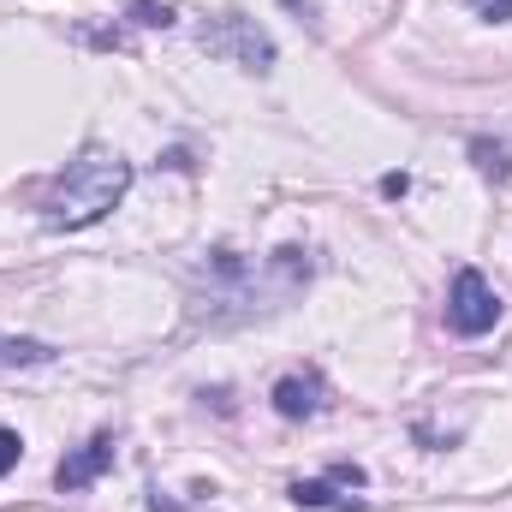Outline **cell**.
I'll list each match as a JSON object with an SVG mask.
<instances>
[{
	"label": "cell",
	"mask_w": 512,
	"mask_h": 512,
	"mask_svg": "<svg viewBox=\"0 0 512 512\" xmlns=\"http://www.w3.org/2000/svg\"><path fill=\"white\" fill-rule=\"evenodd\" d=\"M54 358V346H42V340H18V334H0V370H36V364H48Z\"/></svg>",
	"instance_id": "8992f818"
},
{
	"label": "cell",
	"mask_w": 512,
	"mask_h": 512,
	"mask_svg": "<svg viewBox=\"0 0 512 512\" xmlns=\"http://www.w3.org/2000/svg\"><path fill=\"white\" fill-rule=\"evenodd\" d=\"M108 465H114V435H90L78 453H66V459H60L54 483H60L66 495H78V489H90V483H96Z\"/></svg>",
	"instance_id": "277c9868"
},
{
	"label": "cell",
	"mask_w": 512,
	"mask_h": 512,
	"mask_svg": "<svg viewBox=\"0 0 512 512\" xmlns=\"http://www.w3.org/2000/svg\"><path fill=\"white\" fill-rule=\"evenodd\" d=\"M268 399H274L280 417H310V411H322V376H316V370H304V376H280Z\"/></svg>",
	"instance_id": "5b68a950"
},
{
	"label": "cell",
	"mask_w": 512,
	"mask_h": 512,
	"mask_svg": "<svg viewBox=\"0 0 512 512\" xmlns=\"http://www.w3.org/2000/svg\"><path fill=\"white\" fill-rule=\"evenodd\" d=\"M483 18H495V24H512V0H471Z\"/></svg>",
	"instance_id": "8fae6325"
},
{
	"label": "cell",
	"mask_w": 512,
	"mask_h": 512,
	"mask_svg": "<svg viewBox=\"0 0 512 512\" xmlns=\"http://www.w3.org/2000/svg\"><path fill=\"white\" fill-rule=\"evenodd\" d=\"M471 155H477V167H483L489 179H512V149H507V143L477 137V143H471Z\"/></svg>",
	"instance_id": "ba28073f"
},
{
	"label": "cell",
	"mask_w": 512,
	"mask_h": 512,
	"mask_svg": "<svg viewBox=\"0 0 512 512\" xmlns=\"http://www.w3.org/2000/svg\"><path fill=\"white\" fill-rule=\"evenodd\" d=\"M126 191H131V161L126 155H114V149H84V155H72V161L54 173V185H48V197H42V221H48L54 233L96 227Z\"/></svg>",
	"instance_id": "6da1fadb"
},
{
	"label": "cell",
	"mask_w": 512,
	"mask_h": 512,
	"mask_svg": "<svg viewBox=\"0 0 512 512\" xmlns=\"http://www.w3.org/2000/svg\"><path fill=\"white\" fill-rule=\"evenodd\" d=\"M495 322H501V292H495L477 268H459L453 286H447V328L465 334V340H477V334H489Z\"/></svg>",
	"instance_id": "3957f363"
},
{
	"label": "cell",
	"mask_w": 512,
	"mask_h": 512,
	"mask_svg": "<svg viewBox=\"0 0 512 512\" xmlns=\"http://www.w3.org/2000/svg\"><path fill=\"white\" fill-rule=\"evenodd\" d=\"M292 501H298V507L358 512V495H334V477H328V483H292Z\"/></svg>",
	"instance_id": "52a82bcc"
},
{
	"label": "cell",
	"mask_w": 512,
	"mask_h": 512,
	"mask_svg": "<svg viewBox=\"0 0 512 512\" xmlns=\"http://www.w3.org/2000/svg\"><path fill=\"white\" fill-rule=\"evenodd\" d=\"M197 42H203V54L233 60V66H245V72H268V66H274V42H268V30H256V18H245V12H227V18L203 24Z\"/></svg>",
	"instance_id": "7a4b0ae2"
},
{
	"label": "cell",
	"mask_w": 512,
	"mask_h": 512,
	"mask_svg": "<svg viewBox=\"0 0 512 512\" xmlns=\"http://www.w3.org/2000/svg\"><path fill=\"white\" fill-rule=\"evenodd\" d=\"M131 24H149V30L161 24V30H167V24H173V6H167V0H131Z\"/></svg>",
	"instance_id": "9c48e42d"
},
{
	"label": "cell",
	"mask_w": 512,
	"mask_h": 512,
	"mask_svg": "<svg viewBox=\"0 0 512 512\" xmlns=\"http://www.w3.org/2000/svg\"><path fill=\"white\" fill-rule=\"evenodd\" d=\"M18 453H24V441H18V429H0V477L18 465Z\"/></svg>",
	"instance_id": "30bf717a"
}]
</instances>
